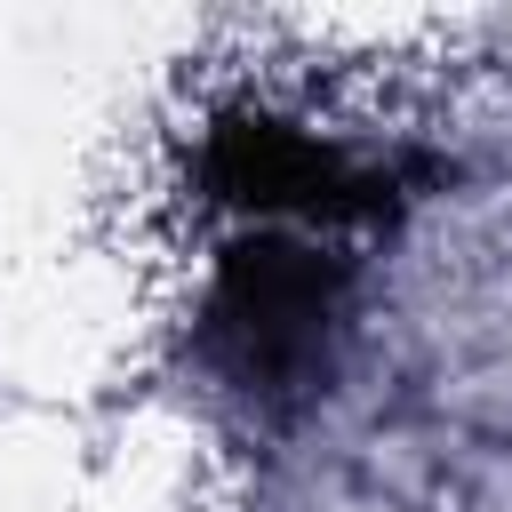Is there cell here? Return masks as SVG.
<instances>
[{"instance_id": "cell-2", "label": "cell", "mask_w": 512, "mask_h": 512, "mask_svg": "<svg viewBox=\"0 0 512 512\" xmlns=\"http://www.w3.org/2000/svg\"><path fill=\"white\" fill-rule=\"evenodd\" d=\"M200 176L216 200L232 208H256L264 224H392L424 168L392 160V152H360L344 136H320L304 120H280V112H232L208 128V152H200Z\"/></svg>"}, {"instance_id": "cell-1", "label": "cell", "mask_w": 512, "mask_h": 512, "mask_svg": "<svg viewBox=\"0 0 512 512\" xmlns=\"http://www.w3.org/2000/svg\"><path fill=\"white\" fill-rule=\"evenodd\" d=\"M352 288H360V256L320 248L296 224H256L208 272V296L192 312V360L224 400L280 424L336 384Z\"/></svg>"}]
</instances>
